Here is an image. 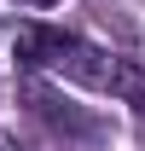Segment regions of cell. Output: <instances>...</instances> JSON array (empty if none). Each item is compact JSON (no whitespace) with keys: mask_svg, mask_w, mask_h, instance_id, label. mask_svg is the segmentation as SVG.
<instances>
[{"mask_svg":"<svg viewBox=\"0 0 145 151\" xmlns=\"http://www.w3.org/2000/svg\"><path fill=\"white\" fill-rule=\"evenodd\" d=\"M18 58L29 70H52L58 81H75V87H93V93H110L116 64H122L116 52H105V47H93L81 35H64V29H47V23L18 29Z\"/></svg>","mask_w":145,"mask_h":151,"instance_id":"6da1fadb","label":"cell"},{"mask_svg":"<svg viewBox=\"0 0 145 151\" xmlns=\"http://www.w3.org/2000/svg\"><path fill=\"white\" fill-rule=\"evenodd\" d=\"M18 6H52V0H18Z\"/></svg>","mask_w":145,"mask_h":151,"instance_id":"7a4b0ae2","label":"cell"}]
</instances>
